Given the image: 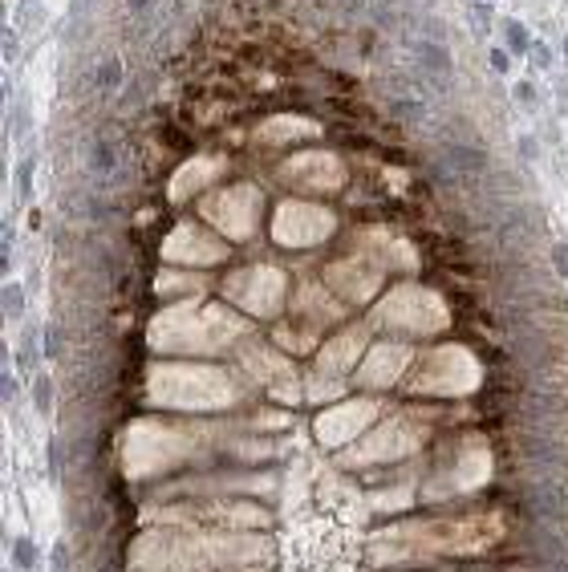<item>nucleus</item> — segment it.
Returning <instances> with one entry per match:
<instances>
[{
	"mask_svg": "<svg viewBox=\"0 0 568 572\" xmlns=\"http://www.w3.org/2000/svg\"><path fill=\"white\" fill-rule=\"evenodd\" d=\"M418 61H423V70L430 73V77H450V53L443 49V41H423L418 45Z\"/></svg>",
	"mask_w": 568,
	"mask_h": 572,
	"instance_id": "obj_1",
	"label": "nucleus"
},
{
	"mask_svg": "<svg viewBox=\"0 0 568 572\" xmlns=\"http://www.w3.org/2000/svg\"><path fill=\"white\" fill-rule=\"evenodd\" d=\"M447 163L455 170H487V154L475 150V146H450L447 150Z\"/></svg>",
	"mask_w": 568,
	"mask_h": 572,
	"instance_id": "obj_2",
	"label": "nucleus"
},
{
	"mask_svg": "<svg viewBox=\"0 0 568 572\" xmlns=\"http://www.w3.org/2000/svg\"><path fill=\"white\" fill-rule=\"evenodd\" d=\"M13 560H17V569H37V548H33V540L29 536H17V544H13Z\"/></svg>",
	"mask_w": 568,
	"mask_h": 572,
	"instance_id": "obj_3",
	"label": "nucleus"
},
{
	"mask_svg": "<svg viewBox=\"0 0 568 572\" xmlns=\"http://www.w3.org/2000/svg\"><path fill=\"white\" fill-rule=\"evenodd\" d=\"M33 402H37V410L41 414H53V381L49 378H37V386H33Z\"/></svg>",
	"mask_w": 568,
	"mask_h": 572,
	"instance_id": "obj_4",
	"label": "nucleus"
},
{
	"mask_svg": "<svg viewBox=\"0 0 568 572\" xmlns=\"http://www.w3.org/2000/svg\"><path fill=\"white\" fill-rule=\"evenodd\" d=\"M503 29H507V45H512V53H528V49H532V41H528V33H523L520 21H507Z\"/></svg>",
	"mask_w": 568,
	"mask_h": 572,
	"instance_id": "obj_5",
	"label": "nucleus"
},
{
	"mask_svg": "<svg viewBox=\"0 0 568 572\" xmlns=\"http://www.w3.org/2000/svg\"><path fill=\"white\" fill-rule=\"evenodd\" d=\"M118 77H122V65H118V61H106V65L97 70V86H102V90H114Z\"/></svg>",
	"mask_w": 568,
	"mask_h": 572,
	"instance_id": "obj_6",
	"label": "nucleus"
},
{
	"mask_svg": "<svg viewBox=\"0 0 568 572\" xmlns=\"http://www.w3.org/2000/svg\"><path fill=\"white\" fill-rule=\"evenodd\" d=\"M21 309H24L21 288H17V285H8V288H4V312H8V317L17 321V317H21Z\"/></svg>",
	"mask_w": 568,
	"mask_h": 572,
	"instance_id": "obj_7",
	"label": "nucleus"
},
{
	"mask_svg": "<svg viewBox=\"0 0 568 572\" xmlns=\"http://www.w3.org/2000/svg\"><path fill=\"white\" fill-rule=\"evenodd\" d=\"M94 170L97 175H102V170H114V150H110V143L94 146Z\"/></svg>",
	"mask_w": 568,
	"mask_h": 572,
	"instance_id": "obj_8",
	"label": "nucleus"
},
{
	"mask_svg": "<svg viewBox=\"0 0 568 572\" xmlns=\"http://www.w3.org/2000/svg\"><path fill=\"white\" fill-rule=\"evenodd\" d=\"M53 572H70V544H53Z\"/></svg>",
	"mask_w": 568,
	"mask_h": 572,
	"instance_id": "obj_9",
	"label": "nucleus"
},
{
	"mask_svg": "<svg viewBox=\"0 0 568 572\" xmlns=\"http://www.w3.org/2000/svg\"><path fill=\"white\" fill-rule=\"evenodd\" d=\"M516 102H520V106H528V110H536V86L520 81V86H516Z\"/></svg>",
	"mask_w": 568,
	"mask_h": 572,
	"instance_id": "obj_10",
	"label": "nucleus"
},
{
	"mask_svg": "<svg viewBox=\"0 0 568 572\" xmlns=\"http://www.w3.org/2000/svg\"><path fill=\"white\" fill-rule=\"evenodd\" d=\"M487 61H491V70H496V73H507V70H512V57H507L503 49H491V57H487Z\"/></svg>",
	"mask_w": 568,
	"mask_h": 572,
	"instance_id": "obj_11",
	"label": "nucleus"
},
{
	"mask_svg": "<svg viewBox=\"0 0 568 572\" xmlns=\"http://www.w3.org/2000/svg\"><path fill=\"white\" fill-rule=\"evenodd\" d=\"M532 57H536V65H540V70H548V65H552V49L540 45V41H532Z\"/></svg>",
	"mask_w": 568,
	"mask_h": 572,
	"instance_id": "obj_12",
	"label": "nucleus"
},
{
	"mask_svg": "<svg viewBox=\"0 0 568 572\" xmlns=\"http://www.w3.org/2000/svg\"><path fill=\"white\" fill-rule=\"evenodd\" d=\"M552 264H556V272L568 280V244H560V248L552 252Z\"/></svg>",
	"mask_w": 568,
	"mask_h": 572,
	"instance_id": "obj_13",
	"label": "nucleus"
},
{
	"mask_svg": "<svg viewBox=\"0 0 568 572\" xmlns=\"http://www.w3.org/2000/svg\"><path fill=\"white\" fill-rule=\"evenodd\" d=\"M29 175H33V159H24L21 170H17V187H21V195H29Z\"/></svg>",
	"mask_w": 568,
	"mask_h": 572,
	"instance_id": "obj_14",
	"label": "nucleus"
},
{
	"mask_svg": "<svg viewBox=\"0 0 568 572\" xmlns=\"http://www.w3.org/2000/svg\"><path fill=\"white\" fill-rule=\"evenodd\" d=\"M21 361H24V365H29V361H33V333L24 337V345H21Z\"/></svg>",
	"mask_w": 568,
	"mask_h": 572,
	"instance_id": "obj_15",
	"label": "nucleus"
},
{
	"mask_svg": "<svg viewBox=\"0 0 568 572\" xmlns=\"http://www.w3.org/2000/svg\"><path fill=\"white\" fill-rule=\"evenodd\" d=\"M142 4H146V0H130V8H142Z\"/></svg>",
	"mask_w": 568,
	"mask_h": 572,
	"instance_id": "obj_16",
	"label": "nucleus"
},
{
	"mask_svg": "<svg viewBox=\"0 0 568 572\" xmlns=\"http://www.w3.org/2000/svg\"><path fill=\"white\" fill-rule=\"evenodd\" d=\"M565 53H568V41H565Z\"/></svg>",
	"mask_w": 568,
	"mask_h": 572,
	"instance_id": "obj_17",
	"label": "nucleus"
}]
</instances>
